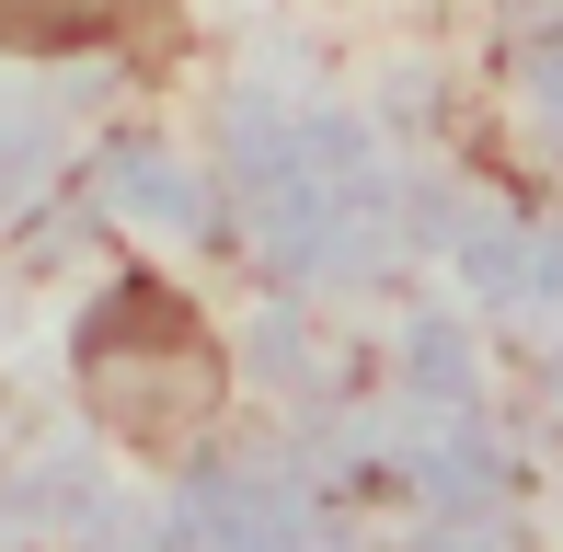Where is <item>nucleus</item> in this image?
<instances>
[{"instance_id": "1", "label": "nucleus", "mask_w": 563, "mask_h": 552, "mask_svg": "<svg viewBox=\"0 0 563 552\" xmlns=\"http://www.w3.org/2000/svg\"><path fill=\"white\" fill-rule=\"evenodd\" d=\"M126 0H0V46H81L104 35Z\"/></svg>"}]
</instances>
